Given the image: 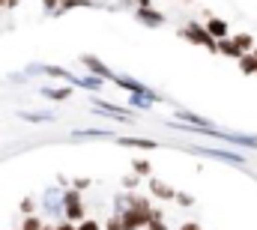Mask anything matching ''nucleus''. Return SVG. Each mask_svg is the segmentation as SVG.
Instances as JSON below:
<instances>
[{"label": "nucleus", "mask_w": 257, "mask_h": 230, "mask_svg": "<svg viewBox=\"0 0 257 230\" xmlns=\"http://www.w3.org/2000/svg\"><path fill=\"white\" fill-rule=\"evenodd\" d=\"M63 218L69 224H78V221H84V200H81V191H75V188H69L63 191Z\"/></svg>", "instance_id": "obj_1"}, {"label": "nucleus", "mask_w": 257, "mask_h": 230, "mask_svg": "<svg viewBox=\"0 0 257 230\" xmlns=\"http://www.w3.org/2000/svg\"><path fill=\"white\" fill-rule=\"evenodd\" d=\"M180 36H186L192 45H203L206 51H215V39H212V36H209V33H206L200 24H194V21L183 27V33H180Z\"/></svg>", "instance_id": "obj_2"}, {"label": "nucleus", "mask_w": 257, "mask_h": 230, "mask_svg": "<svg viewBox=\"0 0 257 230\" xmlns=\"http://www.w3.org/2000/svg\"><path fill=\"white\" fill-rule=\"evenodd\" d=\"M138 21L141 24H147V27H162L165 24V15H159L156 9H150V6H138Z\"/></svg>", "instance_id": "obj_3"}, {"label": "nucleus", "mask_w": 257, "mask_h": 230, "mask_svg": "<svg viewBox=\"0 0 257 230\" xmlns=\"http://www.w3.org/2000/svg\"><path fill=\"white\" fill-rule=\"evenodd\" d=\"M81 63H84V66H87V69H90V72H93L96 78H102V81H105V78H108V81H114V72H111L108 66H102V63H99L96 57L84 54V57H81Z\"/></svg>", "instance_id": "obj_4"}, {"label": "nucleus", "mask_w": 257, "mask_h": 230, "mask_svg": "<svg viewBox=\"0 0 257 230\" xmlns=\"http://www.w3.org/2000/svg\"><path fill=\"white\" fill-rule=\"evenodd\" d=\"M63 194L57 191V188H48L45 191V212L51 215V218H57V212H63V200H60Z\"/></svg>", "instance_id": "obj_5"}, {"label": "nucleus", "mask_w": 257, "mask_h": 230, "mask_svg": "<svg viewBox=\"0 0 257 230\" xmlns=\"http://www.w3.org/2000/svg\"><path fill=\"white\" fill-rule=\"evenodd\" d=\"M30 72H42V75H51V78H63V81H69V84H78V78H75L72 72L60 69V66H33Z\"/></svg>", "instance_id": "obj_6"}, {"label": "nucleus", "mask_w": 257, "mask_h": 230, "mask_svg": "<svg viewBox=\"0 0 257 230\" xmlns=\"http://www.w3.org/2000/svg\"><path fill=\"white\" fill-rule=\"evenodd\" d=\"M203 30L218 42V39H227V21H221V18H209L206 24H203Z\"/></svg>", "instance_id": "obj_7"}, {"label": "nucleus", "mask_w": 257, "mask_h": 230, "mask_svg": "<svg viewBox=\"0 0 257 230\" xmlns=\"http://www.w3.org/2000/svg\"><path fill=\"white\" fill-rule=\"evenodd\" d=\"M93 105L102 114H111V117H117V120H132V114H128L126 108H120V105H111V102H102V99H93Z\"/></svg>", "instance_id": "obj_8"}, {"label": "nucleus", "mask_w": 257, "mask_h": 230, "mask_svg": "<svg viewBox=\"0 0 257 230\" xmlns=\"http://www.w3.org/2000/svg\"><path fill=\"white\" fill-rule=\"evenodd\" d=\"M150 191H153L156 197H162V200H174V194H177L171 185H165L162 179H153V176H150Z\"/></svg>", "instance_id": "obj_9"}, {"label": "nucleus", "mask_w": 257, "mask_h": 230, "mask_svg": "<svg viewBox=\"0 0 257 230\" xmlns=\"http://www.w3.org/2000/svg\"><path fill=\"white\" fill-rule=\"evenodd\" d=\"M230 42L236 45V51H239V54H248V51L254 48V39H251L248 33H236V36H230Z\"/></svg>", "instance_id": "obj_10"}, {"label": "nucleus", "mask_w": 257, "mask_h": 230, "mask_svg": "<svg viewBox=\"0 0 257 230\" xmlns=\"http://www.w3.org/2000/svg\"><path fill=\"white\" fill-rule=\"evenodd\" d=\"M203 156H215V159H227V162H242V156L239 153H233V150H200Z\"/></svg>", "instance_id": "obj_11"}, {"label": "nucleus", "mask_w": 257, "mask_h": 230, "mask_svg": "<svg viewBox=\"0 0 257 230\" xmlns=\"http://www.w3.org/2000/svg\"><path fill=\"white\" fill-rule=\"evenodd\" d=\"M177 120H186V123H192L194 129H212L206 120H200L197 114H189V111H177Z\"/></svg>", "instance_id": "obj_12"}, {"label": "nucleus", "mask_w": 257, "mask_h": 230, "mask_svg": "<svg viewBox=\"0 0 257 230\" xmlns=\"http://www.w3.org/2000/svg\"><path fill=\"white\" fill-rule=\"evenodd\" d=\"M239 69L245 72V75H257V60H254V54H239Z\"/></svg>", "instance_id": "obj_13"}, {"label": "nucleus", "mask_w": 257, "mask_h": 230, "mask_svg": "<svg viewBox=\"0 0 257 230\" xmlns=\"http://www.w3.org/2000/svg\"><path fill=\"white\" fill-rule=\"evenodd\" d=\"M215 51H221V54H227V57H239V51H236V45H233V42H230V36H227V39H218V42H215Z\"/></svg>", "instance_id": "obj_14"}, {"label": "nucleus", "mask_w": 257, "mask_h": 230, "mask_svg": "<svg viewBox=\"0 0 257 230\" xmlns=\"http://www.w3.org/2000/svg\"><path fill=\"white\" fill-rule=\"evenodd\" d=\"M120 144H126V147H141V150H156V141H147V138H120Z\"/></svg>", "instance_id": "obj_15"}, {"label": "nucleus", "mask_w": 257, "mask_h": 230, "mask_svg": "<svg viewBox=\"0 0 257 230\" xmlns=\"http://www.w3.org/2000/svg\"><path fill=\"white\" fill-rule=\"evenodd\" d=\"M42 96H48V99H57V102H63V99H69V96H72V90H69V87H63V90H51V87H42Z\"/></svg>", "instance_id": "obj_16"}, {"label": "nucleus", "mask_w": 257, "mask_h": 230, "mask_svg": "<svg viewBox=\"0 0 257 230\" xmlns=\"http://www.w3.org/2000/svg\"><path fill=\"white\" fill-rule=\"evenodd\" d=\"M102 84H105L102 78H96V75H90V78H78V84H75V87H87V90H99Z\"/></svg>", "instance_id": "obj_17"}, {"label": "nucleus", "mask_w": 257, "mask_h": 230, "mask_svg": "<svg viewBox=\"0 0 257 230\" xmlns=\"http://www.w3.org/2000/svg\"><path fill=\"white\" fill-rule=\"evenodd\" d=\"M42 224H45V221H42L39 215H27L24 224H21V230H42Z\"/></svg>", "instance_id": "obj_18"}, {"label": "nucleus", "mask_w": 257, "mask_h": 230, "mask_svg": "<svg viewBox=\"0 0 257 230\" xmlns=\"http://www.w3.org/2000/svg\"><path fill=\"white\" fill-rule=\"evenodd\" d=\"M21 212H24V215H36V200H33V197H24V200H21Z\"/></svg>", "instance_id": "obj_19"}, {"label": "nucleus", "mask_w": 257, "mask_h": 230, "mask_svg": "<svg viewBox=\"0 0 257 230\" xmlns=\"http://www.w3.org/2000/svg\"><path fill=\"white\" fill-rule=\"evenodd\" d=\"M75 230H102V224H99V221H93V218H84V221H78V224H75Z\"/></svg>", "instance_id": "obj_20"}, {"label": "nucleus", "mask_w": 257, "mask_h": 230, "mask_svg": "<svg viewBox=\"0 0 257 230\" xmlns=\"http://www.w3.org/2000/svg\"><path fill=\"white\" fill-rule=\"evenodd\" d=\"M174 200H180V206H192V203H194V197H192V194H186V191H177V194H174Z\"/></svg>", "instance_id": "obj_21"}, {"label": "nucleus", "mask_w": 257, "mask_h": 230, "mask_svg": "<svg viewBox=\"0 0 257 230\" xmlns=\"http://www.w3.org/2000/svg\"><path fill=\"white\" fill-rule=\"evenodd\" d=\"M105 230H123V224H120V215H111V218L105 221Z\"/></svg>", "instance_id": "obj_22"}, {"label": "nucleus", "mask_w": 257, "mask_h": 230, "mask_svg": "<svg viewBox=\"0 0 257 230\" xmlns=\"http://www.w3.org/2000/svg\"><path fill=\"white\" fill-rule=\"evenodd\" d=\"M135 171H138V173H144V176H147V173H150V165H147L144 159H138V162H135Z\"/></svg>", "instance_id": "obj_23"}, {"label": "nucleus", "mask_w": 257, "mask_h": 230, "mask_svg": "<svg viewBox=\"0 0 257 230\" xmlns=\"http://www.w3.org/2000/svg\"><path fill=\"white\" fill-rule=\"evenodd\" d=\"M21 0H0V9H15Z\"/></svg>", "instance_id": "obj_24"}, {"label": "nucleus", "mask_w": 257, "mask_h": 230, "mask_svg": "<svg viewBox=\"0 0 257 230\" xmlns=\"http://www.w3.org/2000/svg\"><path fill=\"white\" fill-rule=\"evenodd\" d=\"M147 230H168V227H165V221L159 218V221H150V224H147Z\"/></svg>", "instance_id": "obj_25"}, {"label": "nucleus", "mask_w": 257, "mask_h": 230, "mask_svg": "<svg viewBox=\"0 0 257 230\" xmlns=\"http://www.w3.org/2000/svg\"><path fill=\"white\" fill-rule=\"evenodd\" d=\"M123 185H126V188H135V185H138V176H132V173H128L126 179H123Z\"/></svg>", "instance_id": "obj_26"}, {"label": "nucleus", "mask_w": 257, "mask_h": 230, "mask_svg": "<svg viewBox=\"0 0 257 230\" xmlns=\"http://www.w3.org/2000/svg\"><path fill=\"white\" fill-rule=\"evenodd\" d=\"M90 185V179H75V191H81V188H87Z\"/></svg>", "instance_id": "obj_27"}, {"label": "nucleus", "mask_w": 257, "mask_h": 230, "mask_svg": "<svg viewBox=\"0 0 257 230\" xmlns=\"http://www.w3.org/2000/svg\"><path fill=\"white\" fill-rule=\"evenodd\" d=\"M54 230H75V224H69V221H60V224H54Z\"/></svg>", "instance_id": "obj_28"}, {"label": "nucleus", "mask_w": 257, "mask_h": 230, "mask_svg": "<svg viewBox=\"0 0 257 230\" xmlns=\"http://www.w3.org/2000/svg\"><path fill=\"white\" fill-rule=\"evenodd\" d=\"M180 230H203V227H200L197 221H189V224H183V227H180Z\"/></svg>", "instance_id": "obj_29"}, {"label": "nucleus", "mask_w": 257, "mask_h": 230, "mask_svg": "<svg viewBox=\"0 0 257 230\" xmlns=\"http://www.w3.org/2000/svg\"><path fill=\"white\" fill-rule=\"evenodd\" d=\"M42 3H45V9H57V3H60V0H42Z\"/></svg>", "instance_id": "obj_30"}, {"label": "nucleus", "mask_w": 257, "mask_h": 230, "mask_svg": "<svg viewBox=\"0 0 257 230\" xmlns=\"http://www.w3.org/2000/svg\"><path fill=\"white\" fill-rule=\"evenodd\" d=\"M135 3H138V6H147V3H150V0H135Z\"/></svg>", "instance_id": "obj_31"}, {"label": "nucleus", "mask_w": 257, "mask_h": 230, "mask_svg": "<svg viewBox=\"0 0 257 230\" xmlns=\"http://www.w3.org/2000/svg\"><path fill=\"white\" fill-rule=\"evenodd\" d=\"M42 230H54V224H42Z\"/></svg>", "instance_id": "obj_32"}, {"label": "nucleus", "mask_w": 257, "mask_h": 230, "mask_svg": "<svg viewBox=\"0 0 257 230\" xmlns=\"http://www.w3.org/2000/svg\"><path fill=\"white\" fill-rule=\"evenodd\" d=\"M251 54H254V60H257V48H254V51H251Z\"/></svg>", "instance_id": "obj_33"}]
</instances>
